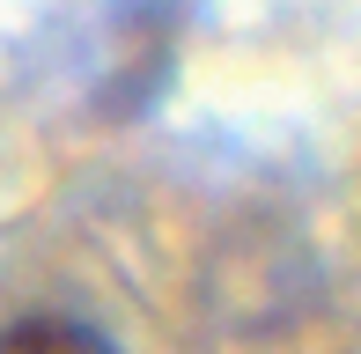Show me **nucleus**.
Here are the masks:
<instances>
[{
	"label": "nucleus",
	"instance_id": "nucleus-1",
	"mask_svg": "<svg viewBox=\"0 0 361 354\" xmlns=\"http://www.w3.org/2000/svg\"><path fill=\"white\" fill-rule=\"evenodd\" d=\"M0 354H118L89 317H67V310H23L0 325Z\"/></svg>",
	"mask_w": 361,
	"mask_h": 354
}]
</instances>
